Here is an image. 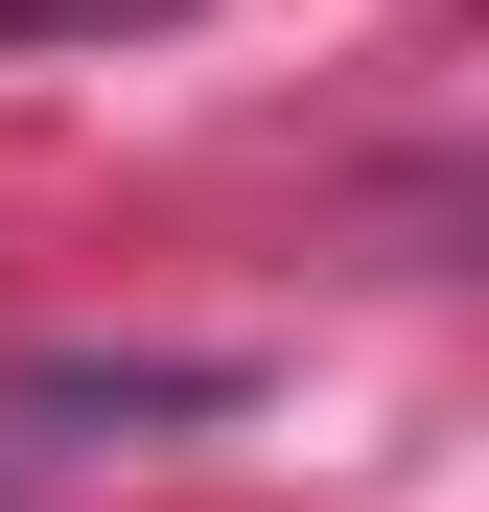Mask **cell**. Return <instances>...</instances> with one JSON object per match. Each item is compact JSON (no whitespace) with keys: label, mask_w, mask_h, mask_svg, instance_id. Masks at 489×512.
Returning <instances> with one entry per match:
<instances>
[{"label":"cell","mask_w":489,"mask_h":512,"mask_svg":"<svg viewBox=\"0 0 489 512\" xmlns=\"http://www.w3.org/2000/svg\"><path fill=\"white\" fill-rule=\"evenodd\" d=\"M257 396V350H24L0 373V512H24L47 466H94V443H187V419Z\"/></svg>","instance_id":"6da1fadb"},{"label":"cell","mask_w":489,"mask_h":512,"mask_svg":"<svg viewBox=\"0 0 489 512\" xmlns=\"http://www.w3.org/2000/svg\"><path fill=\"white\" fill-rule=\"evenodd\" d=\"M117 24H187V0H0V47H117Z\"/></svg>","instance_id":"7a4b0ae2"}]
</instances>
